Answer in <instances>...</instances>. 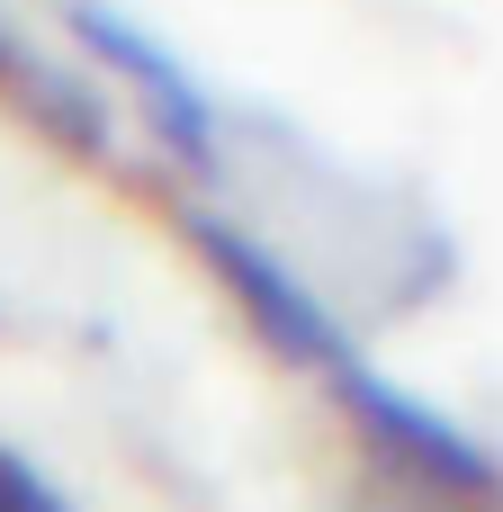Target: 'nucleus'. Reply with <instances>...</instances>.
<instances>
[{"label": "nucleus", "mask_w": 503, "mask_h": 512, "mask_svg": "<svg viewBox=\"0 0 503 512\" xmlns=\"http://www.w3.org/2000/svg\"><path fill=\"white\" fill-rule=\"evenodd\" d=\"M18 81V45H9V27H0V90Z\"/></svg>", "instance_id": "nucleus-5"}, {"label": "nucleus", "mask_w": 503, "mask_h": 512, "mask_svg": "<svg viewBox=\"0 0 503 512\" xmlns=\"http://www.w3.org/2000/svg\"><path fill=\"white\" fill-rule=\"evenodd\" d=\"M63 27H72V45L144 108V126H153V144L171 153V162H189L198 180H216V162H225V135H216V99L135 27V18H117V9H99V0H72L63 9Z\"/></svg>", "instance_id": "nucleus-2"}, {"label": "nucleus", "mask_w": 503, "mask_h": 512, "mask_svg": "<svg viewBox=\"0 0 503 512\" xmlns=\"http://www.w3.org/2000/svg\"><path fill=\"white\" fill-rule=\"evenodd\" d=\"M378 486V512H503V486L495 495H459V486H414V477H369Z\"/></svg>", "instance_id": "nucleus-4"}, {"label": "nucleus", "mask_w": 503, "mask_h": 512, "mask_svg": "<svg viewBox=\"0 0 503 512\" xmlns=\"http://www.w3.org/2000/svg\"><path fill=\"white\" fill-rule=\"evenodd\" d=\"M171 225H180V243L198 252V270L243 306V324L288 360V369H306V378H342L360 351H351V333L333 324V306L261 243V234H243L234 216H216V207H171Z\"/></svg>", "instance_id": "nucleus-1"}, {"label": "nucleus", "mask_w": 503, "mask_h": 512, "mask_svg": "<svg viewBox=\"0 0 503 512\" xmlns=\"http://www.w3.org/2000/svg\"><path fill=\"white\" fill-rule=\"evenodd\" d=\"M0 512H81V504H72V495H63L27 450H9V441H0Z\"/></svg>", "instance_id": "nucleus-3"}]
</instances>
